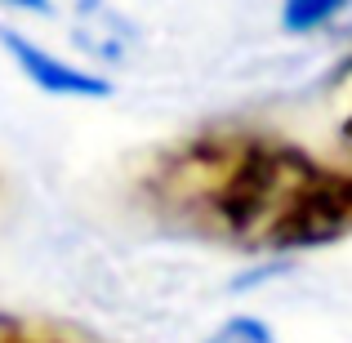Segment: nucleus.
Listing matches in <instances>:
<instances>
[{"mask_svg": "<svg viewBox=\"0 0 352 343\" xmlns=\"http://www.w3.org/2000/svg\"><path fill=\"white\" fill-rule=\"evenodd\" d=\"M5 9H18V14H54V0H0Z\"/></svg>", "mask_w": 352, "mask_h": 343, "instance_id": "39448f33", "label": "nucleus"}, {"mask_svg": "<svg viewBox=\"0 0 352 343\" xmlns=\"http://www.w3.org/2000/svg\"><path fill=\"white\" fill-rule=\"evenodd\" d=\"M339 143H344L348 152H352V112L344 116V125H339Z\"/></svg>", "mask_w": 352, "mask_h": 343, "instance_id": "423d86ee", "label": "nucleus"}, {"mask_svg": "<svg viewBox=\"0 0 352 343\" xmlns=\"http://www.w3.org/2000/svg\"><path fill=\"white\" fill-rule=\"evenodd\" d=\"M72 5H76V9H80V14H94V9H98V5H103V0H72Z\"/></svg>", "mask_w": 352, "mask_h": 343, "instance_id": "0eeeda50", "label": "nucleus"}, {"mask_svg": "<svg viewBox=\"0 0 352 343\" xmlns=\"http://www.w3.org/2000/svg\"><path fill=\"white\" fill-rule=\"evenodd\" d=\"M348 0H281V27L294 36L303 32H317V27L335 23L339 14H344Z\"/></svg>", "mask_w": 352, "mask_h": 343, "instance_id": "f03ea898", "label": "nucleus"}, {"mask_svg": "<svg viewBox=\"0 0 352 343\" xmlns=\"http://www.w3.org/2000/svg\"><path fill=\"white\" fill-rule=\"evenodd\" d=\"M0 343H72V339L54 335V330H32V326H9V321H0Z\"/></svg>", "mask_w": 352, "mask_h": 343, "instance_id": "20e7f679", "label": "nucleus"}, {"mask_svg": "<svg viewBox=\"0 0 352 343\" xmlns=\"http://www.w3.org/2000/svg\"><path fill=\"white\" fill-rule=\"evenodd\" d=\"M0 49H5L9 58H14V67L50 98H107L112 94V80L107 76L80 67V63L58 58L54 49L36 45L32 36L14 32V27H0Z\"/></svg>", "mask_w": 352, "mask_h": 343, "instance_id": "f257e3e1", "label": "nucleus"}, {"mask_svg": "<svg viewBox=\"0 0 352 343\" xmlns=\"http://www.w3.org/2000/svg\"><path fill=\"white\" fill-rule=\"evenodd\" d=\"M206 343H276V335L267 330V321H258V317H232V321H223Z\"/></svg>", "mask_w": 352, "mask_h": 343, "instance_id": "7ed1b4c3", "label": "nucleus"}, {"mask_svg": "<svg viewBox=\"0 0 352 343\" xmlns=\"http://www.w3.org/2000/svg\"><path fill=\"white\" fill-rule=\"evenodd\" d=\"M0 321H5V317H0Z\"/></svg>", "mask_w": 352, "mask_h": 343, "instance_id": "6e6552de", "label": "nucleus"}]
</instances>
